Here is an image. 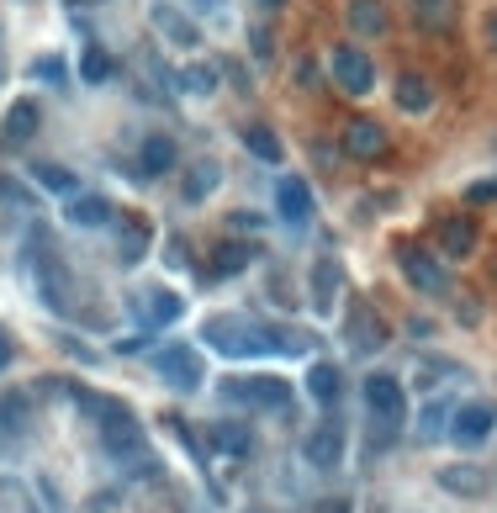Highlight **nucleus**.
Wrapping results in <instances>:
<instances>
[{
	"label": "nucleus",
	"mask_w": 497,
	"mask_h": 513,
	"mask_svg": "<svg viewBox=\"0 0 497 513\" xmlns=\"http://www.w3.org/2000/svg\"><path fill=\"white\" fill-rule=\"evenodd\" d=\"M201 344L228 360H254V355H302V350H312V334L275 328L260 318H207L201 323Z\"/></svg>",
	"instance_id": "f257e3e1"
},
{
	"label": "nucleus",
	"mask_w": 497,
	"mask_h": 513,
	"mask_svg": "<svg viewBox=\"0 0 497 513\" xmlns=\"http://www.w3.org/2000/svg\"><path fill=\"white\" fill-rule=\"evenodd\" d=\"M27 276H32V291H38V302L48 313H59V318L75 313V307H69V270L43 233H32V244H27Z\"/></svg>",
	"instance_id": "f03ea898"
},
{
	"label": "nucleus",
	"mask_w": 497,
	"mask_h": 513,
	"mask_svg": "<svg viewBox=\"0 0 497 513\" xmlns=\"http://www.w3.org/2000/svg\"><path fill=\"white\" fill-rule=\"evenodd\" d=\"M328 75H334V85L344 90V96H371L376 64H371V53H365V48L339 43L334 53H328Z\"/></svg>",
	"instance_id": "7ed1b4c3"
},
{
	"label": "nucleus",
	"mask_w": 497,
	"mask_h": 513,
	"mask_svg": "<svg viewBox=\"0 0 497 513\" xmlns=\"http://www.w3.org/2000/svg\"><path fill=\"white\" fill-rule=\"evenodd\" d=\"M365 408H371V424L381 434H397L402 413H408V392H402L397 376H371L365 381Z\"/></svg>",
	"instance_id": "20e7f679"
},
{
	"label": "nucleus",
	"mask_w": 497,
	"mask_h": 513,
	"mask_svg": "<svg viewBox=\"0 0 497 513\" xmlns=\"http://www.w3.org/2000/svg\"><path fill=\"white\" fill-rule=\"evenodd\" d=\"M223 397L238 402V408L275 413V408H286V402H291V387H286V381H275V376H228L223 381Z\"/></svg>",
	"instance_id": "39448f33"
},
{
	"label": "nucleus",
	"mask_w": 497,
	"mask_h": 513,
	"mask_svg": "<svg viewBox=\"0 0 497 513\" xmlns=\"http://www.w3.org/2000/svg\"><path fill=\"white\" fill-rule=\"evenodd\" d=\"M397 265H402V281H408L413 291H423V297H439V291L450 286V270L439 265L423 244H397Z\"/></svg>",
	"instance_id": "423d86ee"
},
{
	"label": "nucleus",
	"mask_w": 497,
	"mask_h": 513,
	"mask_svg": "<svg viewBox=\"0 0 497 513\" xmlns=\"http://www.w3.org/2000/svg\"><path fill=\"white\" fill-rule=\"evenodd\" d=\"M154 371L164 376L170 392H196L201 387V355L191 350V344H164V350L154 355Z\"/></svg>",
	"instance_id": "0eeeda50"
},
{
	"label": "nucleus",
	"mask_w": 497,
	"mask_h": 513,
	"mask_svg": "<svg viewBox=\"0 0 497 513\" xmlns=\"http://www.w3.org/2000/svg\"><path fill=\"white\" fill-rule=\"evenodd\" d=\"M492 429H497V408H492V402H460V408L450 413V434L445 439L476 450V445H487V439H492Z\"/></svg>",
	"instance_id": "6e6552de"
},
{
	"label": "nucleus",
	"mask_w": 497,
	"mask_h": 513,
	"mask_svg": "<svg viewBox=\"0 0 497 513\" xmlns=\"http://www.w3.org/2000/svg\"><path fill=\"white\" fill-rule=\"evenodd\" d=\"M275 212L286 217V228H312V217H318V201H312V186L302 175H286L281 186H275Z\"/></svg>",
	"instance_id": "1a4fd4ad"
},
{
	"label": "nucleus",
	"mask_w": 497,
	"mask_h": 513,
	"mask_svg": "<svg viewBox=\"0 0 497 513\" xmlns=\"http://www.w3.org/2000/svg\"><path fill=\"white\" fill-rule=\"evenodd\" d=\"M38 127H43V106L32 101V96H22V101H11V106H6V122H0V138H6L11 149H22V143H32V138H38Z\"/></svg>",
	"instance_id": "9d476101"
},
{
	"label": "nucleus",
	"mask_w": 497,
	"mask_h": 513,
	"mask_svg": "<svg viewBox=\"0 0 497 513\" xmlns=\"http://www.w3.org/2000/svg\"><path fill=\"white\" fill-rule=\"evenodd\" d=\"M344 154L349 159H381L386 154V127L376 117H355L344 127Z\"/></svg>",
	"instance_id": "9b49d317"
},
{
	"label": "nucleus",
	"mask_w": 497,
	"mask_h": 513,
	"mask_svg": "<svg viewBox=\"0 0 497 513\" xmlns=\"http://www.w3.org/2000/svg\"><path fill=\"white\" fill-rule=\"evenodd\" d=\"M101 429V445L112 450V455H138L143 450V429H138V418L127 413V408H117L106 424H96Z\"/></svg>",
	"instance_id": "f8f14e48"
},
{
	"label": "nucleus",
	"mask_w": 497,
	"mask_h": 513,
	"mask_svg": "<svg viewBox=\"0 0 497 513\" xmlns=\"http://www.w3.org/2000/svg\"><path fill=\"white\" fill-rule=\"evenodd\" d=\"M138 170L149 175V180H164L175 170V138L170 133H149L138 143Z\"/></svg>",
	"instance_id": "ddd939ff"
},
{
	"label": "nucleus",
	"mask_w": 497,
	"mask_h": 513,
	"mask_svg": "<svg viewBox=\"0 0 497 513\" xmlns=\"http://www.w3.org/2000/svg\"><path fill=\"white\" fill-rule=\"evenodd\" d=\"M339 286H344V270L339 260H323L312 265V313H334V297H339Z\"/></svg>",
	"instance_id": "4468645a"
},
{
	"label": "nucleus",
	"mask_w": 497,
	"mask_h": 513,
	"mask_svg": "<svg viewBox=\"0 0 497 513\" xmlns=\"http://www.w3.org/2000/svg\"><path fill=\"white\" fill-rule=\"evenodd\" d=\"M302 450H307V461L318 466V471H334V466L344 461V434H339L334 424H323V429H312V434H307V445H302Z\"/></svg>",
	"instance_id": "2eb2a0df"
},
{
	"label": "nucleus",
	"mask_w": 497,
	"mask_h": 513,
	"mask_svg": "<svg viewBox=\"0 0 497 513\" xmlns=\"http://www.w3.org/2000/svg\"><path fill=\"white\" fill-rule=\"evenodd\" d=\"M69 223L75 228H106V223H117V212H112V201L106 196H96V191H75L69 196Z\"/></svg>",
	"instance_id": "dca6fc26"
},
{
	"label": "nucleus",
	"mask_w": 497,
	"mask_h": 513,
	"mask_svg": "<svg viewBox=\"0 0 497 513\" xmlns=\"http://www.w3.org/2000/svg\"><path fill=\"white\" fill-rule=\"evenodd\" d=\"M307 397L318 402V408H339V397H344V376H339V365H328L318 360L307 371Z\"/></svg>",
	"instance_id": "f3484780"
},
{
	"label": "nucleus",
	"mask_w": 497,
	"mask_h": 513,
	"mask_svg": "<svg viewBox=\"0 0 497 513\" xmlns=\"http://www.w3.org/2000/svg\"><path fill=\"white\" fill-rule=\"evenodd\" d=\"M439 249H445V260L476 254V223L471 217H445V223H439Z\"/></svg>",
	"instance_id": "a211bd4d"
},
{
	"label": "nucleus",
	"mask_w": 497,
	"mask_h": 513,
	"mask_svg": "<svg viewBox=\"0 0 497 513\" xmlns=\"http://www.w3.org/2000/svg\"><path fill=\"white\" fill-rule=\"evenodd\" d=\"M32 424V392H0V434L22 439Z\"/></svg>",
	"instance_id": "6ab92c4d"
},
{
	"label": "nucleus",
	"mask_w": 497,
	"mask_h": 513,
	"mask_svg": "<svg viewBox=\"0 0 497 513\" xmlns=\"http://www.w3.org/2000/svg\"><path fill=\"white\" fill-rule=\"evenodd\" d=\"M455 16H460L455 0H413V27L418 32H450Z\"/></svg>",
	"instance_id": "aec40b11"
},
{
	"label": "nucleus",
	"mask_w": 497,
	"mask_h": 513,
	"mask_svg": "<svg viewBox=\"0 0 497 513\" xmlns=\"http://www.w3.org/2000/svg\"><path fill=\"white\" fill-rule=\"evenodd\" d=\"M344 22H349V32H360V38H381L386 32V6L381 0H349Z\"/></svg>",
	"instance_id": "412c9836"
},
{
	"label": "nucleus",
	"mask_w": 497,
	"mask_h": 513,
	"mask_svg": "<svg viewBox=\"0 0 497 513\" xmlns=\"http://www.w3.org/2000/svg\"><path fill=\"white\" fill-rule=\"evenodd\" d=\"M397 106L408 117H423L434 106V85L423 80V75H413V69H408V75H397Z\"/></svg>",
	"instance_id": "4be33fe9"
},
{
	"label": "nucleus",
	"mask_w": 497,
	"mask_h": 513,
	"mask_svg": "<svg viewBox=\"0 0 497 513\" xmlns=\"http://www.w3.org/2000/svg\"><path fill=\"white\" fill-rule=\"evenodd\" d=\"M138 313L149 318V323H175L180 313H186V302H180V291L154 286V291H143V297H138Z\"/></svg>",
	"instance_id": "5701e85b"
},
{
	"label": "nucleus",
	"mask_w": 497,
	"mask_h": 513,
	"mask_svg": "<svg viewBox=\"0 0 497 513\" xmlns=\"http://www.w3.org/2000/svg\"><path fill=\"white\" fill-rule=\"evenodd\" d=\"M249 260H254L249 244H223V249L212 254V265L201 270V281H212V286H217V281H233V276H238V270H244Z\"/></svg>",
	"instance_id": "b1692460"
},
{
	"label": "nucleus",
	"mask_w": 497,
	"mask_h": 513,
	"mask_svg": "<svg viewBox=\"0 0 497 513\" xmlns=\"http://www.w3.org/2000/svg\"><path fill=\"white\" fill-rule=\"evenodd\" d=\"M244 149H249L254 159H265V164H281V159H286V143L275 138V127H265V122L244 127Z\"/></svg>",
	"instance_id": "393cba45"
},
{
	"label": "nucleus",
	"mask_w": 497,
	"mask_h": 513,
	"mask_svg": "<svg viewBox=\"0 0 497 513\" xmlns=\"http://www.w3.org/2000/svg\"><path fill=\"white\" fill-rule=\"evenodd\" d=\"M349 344H355L360 355H371V350H381V344H386V328L371 323L365 307H355V313H349Z\"/></svg>",
	"instance_id": "a878e982"
},
{
	"label": "nucleus",
	"mask_w": 497,
	"mask_h": 513,
	"mask_svg": "<svg viewBox=\"0 0 497 513\" xmlns=\"http://www.w3.org/2000/svg\"><path fill=\"white\" fill-rule=\"evenodd\" d=\"M154 27H159L170 43H180V48H196V43H201V32H196L180 11H170V6H159V11H154Z\"/></svg>",
	"instance_id": "bb28decb"
},
{
	"label": "nucleus",
	"mask_w": 497,
	"mask_h": 513,
	"mask_svg": "<svg viewBox=\"0 0 497 513\" xmlns=\"http://www.w3.org/2000/svg\"><path fill=\"white\" fill-rule=\"evenodd\" d=\"M143 249H149V223H143V217H127L122 223V265H138L143 260Z\"/></svg>",
	"instance_id": "cd10ccee"
},
{
	"label": "nucleus",
	"mask_w": 497,
	"mask_h": 513,
	"mask_svg": "<svg viewBox=\"0 0 497 513\" xmlns=\"http://www.w3.org/2000/svg\"><path fill=\"white\" fill-rule=\"evenodd\" d=\"M217 180H223V170H217L212 159L191 164V180H186V201H207V196L217 191Z\"/></svg>",
	"instance_id": "c85d7f7f"
},
{
	"label": "nucleus",
	"mask_w": 497,
	"mask_h": 513,
	"mask_svg": "<svg viewBox=\"0 0 497 513\" xmlns=\"http://www.w3.org/2000/svg\"><path fill=\"white\" fill-rule=\"evenodd\" d=\"M212 445L223 450V455H249V450H254V434H249L244 424H217V429H212Z\"/></svg>",
	"instance_id": "c756f323"
},
{
	"label": "nucleus",
	"mask_w": 497,
	"mask_h": 513,
	"mask_svg": "<svg viewBox=\"0 0 497 513\" xmlns=\"http://www.w3.org/2000/svg\"><path fill=\"white\" fill-rule=\"evenodd\" d=\"M32 180H38L43 191H59V196H75V186L80 180L64 170V164H38V170H32Z\"/></svg>",
	"instance_id": "7c9ffc66"
},
{
	"label": "nucleus",
	"mask_w": 497,
	"mask_h": 513,
	"mask_svg": "<svg viewBox=\"0 0 497 513\" xmlns=\"http://www.w3.org/2000/svg\"><path fill=\"white\" fill-rule=\"evenodd\" d=\"M476 476H482V471H471V466H445V471H439V487H445V492H466V498H476V492H482V482H476Z\"/></svg>",
	"instance_id": "2f4dec72"
},
{
	"label": "nucleus",
	"mask_w": 497,
	"mask_h": 513,
	"mask_svg": "<svg viewBox=\"0 0 497 513\" xmlns=\"http://www.w3.org/2000/svg\"><path fill=\"white\" fill-rule=\"evenodd\" d=\"M80 80L85 85H106V80H112V59H106L101 48H85L80 53Z\"/></svg>",
	"instance_id": "473e14b6"
},
{
	"label": "nucleus",
	"mask_w": 497,
	"mask_h": 513,
	"mask_svg": "<svg viewBox=\"0 0 497 513\" xmlns=\"http://www.w3.org/2000/svg\"><path fill=\"white\" fill-rule=\"evenodd\" d=\"M180 90H191V96H212V90H217V69L212 64H191L186 75H180Z\"/></svg>",
	"instance_id": "72a5a7b5"
},
{
	"label": "nucleus",
	"mask_w": 497,
	"mask_h": 513,
	"mask_svg": "<svg viewBox=\"0 0 497 513\" xmlns=\"http://www.w3.org/2000/svg\"><path fill=\"white\" fill-rule=\"evenodd\" d=\"M0 503H6V513H38V503L27 498L22 482H0Z\"/></svg>",
	"instance_id": "f704fd0d"
},
{
	"label": "nucleus",
	"mask_w": 497,
	"mask_h": 513,
	"mask_svg": "<svg viewBox=\"0 0 497 513\" xmlns=\"http://www.w3.org/2000/svg\"><path fill=\"white\" fill-rule=\"evenodd\" d=\"M439 429H450V408H445V402H434V408L418 418V439H439Z\"/></svg>",
	"instance_id": "c9c22d12"
},
{
	"label": "nucleus",
	"mask_w": 497,
	"mask_h": 513,
	"mask_svg": "<svg viewBox=\"0 0 497 513\" xmlns=\"http://www.w3.org/2000/svg\"><path fill=\"white\" fill-rule=\"evenodd\" d=\"M466 201H471V207H487V201H497V175L471 180V186H466Z\"/></svg>",
	"instance_id": "e433bc0d"
},
{
	"label": "nucleus",
	"mask_w": 497,
	"mask_h": 513,
	"mask_svg": "<svg viewBox=\"0 0 497 513\" xmlns=\"http://www.w3.org/2000/svg\"><path fill=\"white\" fill-rule=\"evenodd\" d=\"M32 75H38V80H48V85H64V59H59V53H48V59H38V64H32Z\"/></svg>",
	"instance_id": "4c0bfd02"
},
{
	"label": "nucleus",
	"mask_w": 497,
	"mask_h": 513,
	"mask_svg": "<svg viewBox=\"0 0 497 513\" xmlns=\"http://www.w3.org/2000/svg\"><path fill=\"white\" fill-rule=\"evenodd\" d=\"M249 43H254V59H260V64H270V32H260V27H254V32H249Z\"/></svg>",
	"instance_id": "58836bf2"
},
{
	"label": "nucleus",
	"mask_w": 497,
	"mask_h": 513,
	"mask_svg": "<svg viewBox=\"0 0 497 513\" xmlns=\"http://www.w3.org/2000/svg\"><path fill=\"white\" fill-rule=\"evenodd\" d=\"M11 355H16V344H11V334H6V328H0V371L11 365Z\"/></svg>",
	"instance_id": "ea45409f"
},
{
	"label": "nucleus",
	"mask_w": 497,
	"mask_h": 513,
	"mask_svg": "<svg viewBox=\"0 0 497 513\" xmlns=\"http://www.w3.org/2000/svg\"><path fill=\"white\" fill-rule=\"evenodd\" d=\"M228 223H233V228H249V233H254V228H260V217H254V212H233Z\"/></svg>",
	"instance_id": "a19ab883"
},
{
	"label": "nucleus",
	"mask_w": 497,
	"mask_h": 513,
	"mask_svg": "<svg viewBox=\"0 0 497 513\" xmlns=\"http://www.w3.org/2000/svg\"><path fill=\"white\" fill-rule=\"evenodd\" d=\"M318 513H349V503H344V498H334V503H323Z\"/></svg>",
	"instance_id": "79ce46f5"
},
{
	"label": "nucleus",
	"mask_w": 497,
	"mask_h": 513,
	"mask_svg": "<svg viewBox=\"0 0 497 513\" xmlns=\"http://www.w3.org/2000/svg\"><path fill=\"white\" fill-rule=\"evenodd\" d=\"M487 43H492V48H497V11H492V16H487Z\"/></svg>",
	"instance_id": "37998d69"
},
{
	"label": "nucleus",
	"mask_w": 497,
	"mask_h": 513,
	"mask_svg": "<svg viewBox=\"0 0 497 513\" xmlns=\"http://www.w3.org/2000/svg\"><path fill=\"white\" fill-rule=\"evenodd\" d=\"M254 6H260V11H281L286 0H254Z\"/></svg>",
	"instance_id": "c03bdc74"
},
{
	"label": "nucleus",
	"mask_w": 497,
	"mask_h": 513,
	"mask_svg": "<svg viewBox=\"0 0 497 513\" xmlns=\"http://www.w3.org/2000/svg\"><path fill=\"white\" fill-rule=\"evenodd\" d=\"M69 6H96V0H69Z\"/></svg>",
	"instance_id": "a18cd8bd"
}]
</instances>
